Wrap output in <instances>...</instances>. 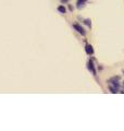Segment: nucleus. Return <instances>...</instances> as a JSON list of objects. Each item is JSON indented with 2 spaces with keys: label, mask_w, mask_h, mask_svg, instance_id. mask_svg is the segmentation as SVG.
Wrapping results in <instances>:
<instances>
[{
  "label": "nucleus",
  "mask_w": 124,
  "mask_h": 131,
  "mask_svg": "<svg viewBox=\"0 0 124 131\" xmlns=\"http://www.w3.org/2000/svg\"><path fill=\"white\" fill-rule=\"evenodd\" d=\"M123 86H124V82H123Z\"/></svg>",
  "instance_id": "obj_10"
},
{
  "label": "nucleus",
  "mask_w": 124,
  "mask_h": 131,
  "mask_svg": "<svg viewBox=\"0 0 124 131\" xmlns=\"http://www.w3.org/2000/svg\"><path fill=\"white\" fill-rule=\"evenodd\" d=\"M57 10L59 11L61 14H65V13H67V8H65L63 5H60V6H58Z\"/></svg>",
  "instance_id": "obj_6"
},
{
  "label": "nucleus",
  "mask_w": 124,
  "mask_h": 131,
  "mask_svg": "<svg viewBox=\"0 0 124 131\" xmlns=\"http://www.w3.org/2000/svg\"><path fill=\"white\" fill-rule=\"evenodd\" d=\"M87 1L88 0H76V8L77 9H83Z\"/></svg>",
  "instance_id": "obj_5"
},
{
  "label": "nucleus",
  "mask_w": 124,
  "mask_h": 131,
  "mask_svg": "<svg viewBox=\"0 0 124 131\" xmlns=\"http://www.w3.org/2000/svg\"><path fill=\"white\" fill-rule=\"evenodd\" d=\"M107 83H108V89L111 93H113V94L119 93V89H120V78L119 77L111 78L110 80L107 81Z\"/></svg>",
  "instance_id": "obj_1"
},
{
  "label": "nucleus",
  "mask_w": 124,
  "mask_h": 131,
  "mask_svg": "<svg viewBox=\"0 0 124 131\" xmlns=\"http://www.w3.org/2000/svg\"><path fill=\"white\" fill-rule=\"evenodd\" d=\"M73 27H74V30H75L78 34H81L83 36H85L86 35V31L84 30V27H83L81 24H78L77 22H74L73 23Z\"/></svg>",
  "instance_id": "obj_3"
},
{
  "label": "nucleus",
  "mask_w": 124,
  "mask_h": 131,
  "mask_svg": "<svg viewBox=\"0 0 124 131\" xmlns=\"http://www.w3.org/2000/svg\"><path fill=\"white\" fill-rule=\"evenodd\" d=\"M61 2H63V3H67V2H69V0H61Z\"/></svg>",
  "instance_id": "obj_9"
},
{
  "label": "nucleus",
  "mask_w": 124,
  "mask_h": 131,
  "mask_svg": "<svg viewBox=\"0 0 124 131\" xmlns=\"http://www.w3.org/2000/svg\"><path fill=\"white\" fill-rule=\"evenodd\" d=\"M69 9H70V11H73V7L69 5Z\"/></svg>",
  "instance_id": "obj_8"
},
{
  "label": "nucleus",
  "mask_w": 124,
  "mask_h": 131,
  "mask_svg": "<svg viewBox=\"0 0 124 131\" xmlns=\"http://www.w3.org/2000/svg\"><path fill=\"white\" fill-rule=\"evenodd\" d=\"M83 22H84V24L89 28V30L92 28V20L90 19H84L83 20Z\"/></svg>",
  "instance_id": "obj_7"
},
{
  "label": "nucleus",
  "mask_w": 124,
  "mask_h": 131,
  "mask_svg": "<svg viewBox=\"0 0 124 131\" xmlns=\"http://www.w3.org/2000/svg\"><path fill=\"white\" fill-rule=\"evenodd\" d=\"M85 51H86V54L87 55H89V56H92V55H94V48H93V46L92 45H89V44H86L85 45Z\"/></svg>",
  "instance_id": "obj_4"
},
{
  "label": "nucleus",
  "mask_w": 124,
  "mask_h": 131,
  "mask_svg": "<svg viewBox=\"0 0 124 131\" xmlns=\"http://www.w3.org/2000/svg\"><path fill=\"white\" fill-rule=\"evenodd\" d=\"M87 69H88V71L92 73L93 75H95V77L97 75V71H96V68H95V63H94L93 59H89L88 60V62H87Z\"/></svg>",
  "instance_id": "obj_2"
}]
</instances>
